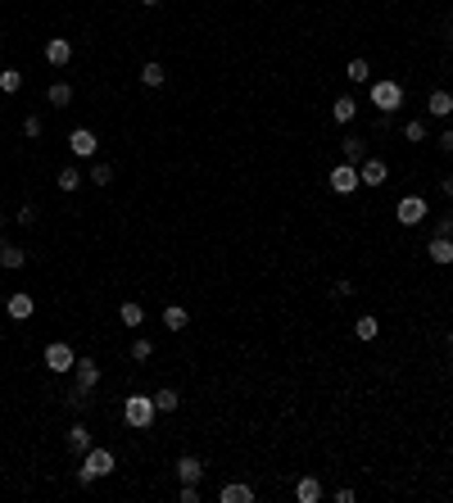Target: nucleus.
<instances>
[{"label":"nucleus","instance_id":"obj_22","mask_svg":"<svg viewBox=\"0 0 453 503\" xmlns=\"http://www.w3.org/2000/svg\"><path fill=\"white\" fill-rule=\"evenodd\" d=\"M23 263H28V254H23L19 245H5V250H0V268H5V272H14V268H23Z\"/></svg>","mask_w":453,"mask_h":503},{"label":"nucleus","instance_id":"obj_5","mask_svg":"<svg viewBox=\"0 0 453 503\" xmlns=\"http://www.w3.org/2000/svg\"><path fill=\"white\" fill-rule=\"evenodd\" d=\"M394 218H399L403 227H417V222L426 218V200L421 195H403L399 204H394Z\"/></svg>","mask_w":453,"mask_h":503},{"label":"nucleus","instance_id":"obj_29","mask_svg":"<svg viewBox=\"0 0 453 503\" xmlns=\"http://www.w3.org/2000/svg\"><path fill=\"white\" fill-rule=\"evenodd\" d=\"M140 87H163V64H145L140 68Z\"/></svg>","mask_w":453,"mask_h":503},{"label":"nucleus","instance_id":"obj_10","mask_svg":"<svg viewBox=\"0 0 453 503\" xmlns=\"http://www.w3.org/2000/svg\"><path fill=\"white\" fill-rule=\"evenodd\" d=\"M5 308H10V317H14V322H28V317L36 313V299L28 295V290H14V295L5 299Z\"/></svg>","mask_w":453,"mask_h":503},{"label":"nucleus","instance_id":"obj_18","mask_svg":"<svg viewBox=\"0 0 453 503\" xmlns=\"http://www.w3.org/2000/svg\"><path fill=\"white\" fill-rule=\"evenodd\" d=\"M68 449H73L77 458H82V453L91 449V431L82 427V422H77V427H68Z\"/></svg>","mask_w":453,"mask_h":503},{"label":"nucleus","instance_id":"obj_14","mask_svg":"<svg viewBox=\"0 0 453 503\" xmlns=\"http://www.w3.org/2000/svg\"><path fill=\"white\" fill-rule=\"evenodd\" d=\"M295 499L299 503H317L322 499V481H317V476H299V481H295Z\"/></svg>","mask_w":453,"mask_h":503},{"label":"nucleus","instance_id":"obj_3","mask_svg":"<svg viewBox=\"0 0 453 503\" xmlns=\"http://www.w3.org/2000/svg\"><path fill=\"white\" fill-rule=\"evenodd\" d=\"M372 109H381V114L403 109V87L394 82V77H381V82H372Z\"/></svg>","mask_w":453,"mask_h":503},{"label":"nucleus","instance_id":"obj_1","mask_svg":"<svg viewBox=\"0 0 453 503\" xmlns=\"http://www.w3.org/2000/svg\"><path fill=\"white\" fill-rule=\"evenodd\" d=\"M118 467V458H114V449H96L91 445L87 453H82V471H77V485L87 490L91 481H100V476H109V471Z\"/></svg>","mask_w":453,"mask_h":503},{"label":"nucleus","instance_id":"obj_38","mask_svg":"<svg viewBox=\"0 0 453 503\" xmlns=\"http://www.w3.org/2000/svg\"><path fill=\"white\" fill-rule=\"evenodd\" d=\"M140 5H159V0H140Z\"/></svg>","mask_w":453,"mask_h":503},{"label":"nucleus","instance_id":"obj_39","mask_svg":"<svg viewBox=\"0 0 453 503\" xmlns=\"http://www.w3.org/2000/svg\"><path fill=\"white\" fill-rule=\"evenodd\" d=\"M0 250H5V236H0Z\"/></svg>","mask_w":453,"mask_h":503},{"label":"nucleus","instance_id":"obj_32","mask_svg":"<svg viewBox=\"0 0 453 503\" xmlns=\"http://www.w3.org/2000/svg\"><path fill=\"white\" fill-rule=\"evenodd\" d=\"M150 354H154V345H150V340H131V358H136V363H145Z\"/></svg>","mask_w":453,"mask_h":503},{"label":"nucleus","instance_id":"obj_2","mask_svg":"<svg viewBox=\"0 0 453 503\" xmlns=\"http://www.w3.org/2000/svg\"><path fill=\"white\" fill-rule=\"evenodd\" d=\"M154 413H159V408H154V394H131L127 404H123V422H127L131 431H145L154 422Z\"/></svg>","mask_w":453,"mask_h":503},{"label":"nucleus","instance_id":"obj_12","mask_svg":"<svg viewBox=\"0 0 453 503\" xmlns=\"http://www.w3.org/2000/svg\"><path fill=\"white\" fill-rule=\"evenodd\" d=\"M200 476H204V462L195 458V453H182V458H177V481H182V485H195Z\"/></svg>","mask_w":453,"mask_h":503},{"label":"nucleus","instance_id":"obj_28","mask_svg":"<svg viewBox=\"0 0 453 503\" xmlns=\"http://www.w3.org/2000/svg\"><path fill=\"white\" fill-rule=\"evenodd\" d=\"M19 87H23V73H19V68H5V73H0V91H5V96H14Z\"/></svg>","mask_w":453,"mask_h":503},{"label":"nucleus","instance_id":"obj_20","mask_svg":"<svg viewBox=\"0 0 453 503\" xmlns=\"http://www.w3.org/2000/svg\"><path fill=\"white\" fill-rule=\"evenodd\" d=\"M218 499L222 503H254V490H249V485H222Z\"/></svg>","mask_w":453,"mask_h":503},{"label":"nucleus","instance_id":"obj_23","mask_svg":"<svg viewBox=\"0 0 453 503\" xmlns=\"http://www.w3.org/2000/svg\"><path fill=\"white\" fill-rule=\"evenodd\" d=\"M186 322H191V313H186V308H163V327L168 331H186Z\"/></svg>","mask_w":453,"mask_h":503},{"label":"nucleus","instance_id":"obj_26","mask_svg":"<svg viewBox=\"0 0 453 503\" xmlns=\"http://www.w3.org/2000/svg\"><path fill=\"white\" fill-rule=\"evenodd\" d=\"M345 77H349V82H372V64H367V59H349Z\"/></svg>","mask_w":453,"mask_h":503},{"label":"nucleus","instance_id":"obj_41","mask_svg":"<svg viewBox=\"0 0 453 503\" xmlns=\"http://www.w3.org/2000/svg\"><path fill=\"white\" fill-rule=\"evenodd\" d=\"M449 340H453V331H449Z\"/></svg>","mask_w":453,"mask_h":503},{"label":"nucleus","instance_id":"obj_27","mask_svg":"<svg viewBox=\"0 0 453 503\" xmlns=\"http://www.w3.org/2000/svg\"><path fill=\"white\" fill-rule=\"evenodd\" d=\"M118 317H123V327H140V322H145V308H140V304H131V299H127V304L118 308Z\"/></svg>","mask_w":453,"mask_h":503},{"label":"nucleus","instance_id":"obj_8","mask_svg":"<svg viewBox=\"0 0 453 503\" xmlns=\"http://www.w3.org/2000/svg\"><path fill=\"white\" fill-rule=\"evenodd\" d=\"M73 376H77V390H96V385H100V363L96 358H77L73 363Z\"/></svg>","mask_w":453,"mask_h":503},{"label":"nucleus","instance_id":"obj_9","mask_svg":"<svg viewBox=\"0 0 453 503\" xmlns=\"http://www.w3.org/2000/svg\"><path fill=\"white\" fill-rule=\"evenodd\" d=\"M386 177H390L386 159H363V164H358V182H363V186H386Z\"/></svg>","mask_w":453,"mask_h":503},{"label":"nucleus","instance_id":"obj_7","mask_svg":"<svg viewBox=\"0 0 453 503\" xmlns=\"http://www.w3.org/2000/svg\"><path fill=\"white\" fill-rule=\"evenodd\" d=\"M68 150H73L77 159H91V154L100 150L96 131H91V127H73V131H68Z\"/></svg>","mask_w":453,"mask_h":503},{"label":"nucleus","instance_id":"obj_6","mask_svg":"<svg viewBox=\"0 0 453 503\" xmlns=\"http://www.w3.org/2000/svg\"><path fill=\"white\" fill-rule=\"evenodd\" d=\"M73 363H77V354L68 350L64 340H54V345H45V367H50V372H73Z\"/></svg>","mask_w":453,"mask_h":503},{"label":"nucleus","instance_id":"obj_17","mask_svg":"<svg viewBox=\"0 0 453 503\" xmlns=\"http://www.w3.org/2000/svg\"><path fill=\"white\" fill-rule=\"evenodd\" d=\"M154 408H159V413H177V408H182V394H177L173 385H163V390H154Z\"/></svg>","mask_w":453,"mask_h":503},{"label":"nucleus","instance_id":"obj_31","mask_svg":"<svg viewBox=\"0 0 453 503\" xmlns=\"http://www.w3.org/2000/svg\"><path fill=\"white\" fill-rule=\"evenodd\" d=\"M109 182H114V168H109V164L91 168V186H109Z\"/></svg>","mask_w":453,"mask_h":503},{"label":"nucleus","instance_id":"obj_40","mask_svg":"<svg viewBox=\"0 0 453 503\" xmlns=\"http://www.w3.org/2000/svg\"><path fill=\"white\" fill-rule=\"evenodd\" d=\"M0 222H5V208H0Z\"/></svg>","mask_w":453,"mask_h":503},{"label":"nucleus","instance_id":"obj_35","mask_svg":"<svg viewBox=\"0 0 453 503\" xmlns=\"http://www.w3.org/2000/svg\"><path fill=\"white\" fill-rule=\"evenodd\" d=\"M435 236H449V241H453V218H440V227H435Z\"/></svg>","mask_w":453,"mask_h":503},{"label":"nucleus","instance_id":"obj_34","mask_svg":"<svg viewBox=\"0 0 453 503\" xmlns=\"http://www.w3.org/2000/svg\"><path fill=\"white\" fill-rule=\"evenodd\" d=\"M177 499H182V503H200V490H195V485H182V494H177Z\"/></svg>","mask_w":453,"mask_h":503},{"label":"nucleus","instance_id":"obj_30","mask_svg":"<svg viewBox=\"0 0 453 503\" xmlns=\"http://www.w3.org/2000/svg\"><path fill=\"white\" fill-rule=\"evenodd\" d=\"M403 141H426V122H421V118H408V127H403Z\"/></svg>","mask_w":453,"mask_h":503},{"label":"nucleus","instance_id":"obj_4","mask_svg":"<svg viewBox=\"0 0 453 503\" xmlns=\"http://www.w3.org/2000/svg\"><path fill=\"white\" fill-rule=\"evenodd\" d=\"M358 186H363V182H358V168L354 164H335L331 168V191H335V195H354Z\"/></svg>","mask_w":453,"mask_h":503},{"label":"nucleus","instance_id":"obj_33","mask_svg":"<svg viewBox=\"0 0 453 503\" xmlns=\"http://www.w3.org/2000/svg\"><path fill=\"white\" fill-rule=\"evenodd\" d=\"M23 136H32V141L41 136V118H36V114H28V118H23Z\"/></svg>","mask_w":453,"mask_h":503},{"label":"nucleus","instance_id":"obj_21","mask_svg":"<svg viewBox=\"0 0 453 503\" xmlns=\"http://www.w3.org/2000/svg\"><path fill=\"white\" fill-rule=\"evenodd\" d=\"M45 100H50L54 109H64V105H73V87H68V82H54V87L45 91Z\"/></svg>","mask_w":453,"mask_h":503},{"label":"nucleus","instance_id":"obj_15","mask_svg":"<svg viewBox=\"0 0 453 503\" xmlns=\"http://www.w3.org/2000/svg\"><path fill=\"white\" fill-rule=\"evenodd\" d=\"M340 154H345V164H363V159H367V141H363V136H345V141H340Z\"/></svg>","mask_w":453,"mask_h":503},{"label":"nucleus","instance_id":"obj_37","mask_svg":"<svg viewBox=\"0 0 453 503\" xmlns=\"http://www.w3.org/2000/svg\"><path fill=\"white\" fill-rule=\"evenodd\" d=\"M440 191H444V195L453 200V173H449V177H444V182H440Z\"/></svg>","mask_w":453,"mask_h":503},{"label":"nucleus","instance_id":"obj_25","mask_svg":"<svg viewBox=\"0 0 453 503\" xmlns=\"http://www.w3.org/2000/svg\"><path fill=\"white\" fill-rule=\"evenodd\" d=\"M54 186H59V191H68V195H73V191L82 186V173H77V168H59V177H54Z\"/></svg>","mask_w":453,"mask_h":503},{"label":"nucleus","instance_id":"obj_11","mask_svg":"<svg viewBox=\"0 0 453 503\" xmlns=\"http://www.w3.org/2000/svg\"><path fill=\"white\" fill-rule=\"evenodd\" d=\"M68 59H73V41H68V36H50V41H45V64L64 68Z\"/></svg>","mask_w":453,"mask_h":503},{"label":"nucleus","instance_id":"obj_16","mask_svg":"<svg viewBox=\"0 0 453 503\" xmlns=\"http://www.w3.org/2000/svg\"><path fill=\"white\" fill-rule=\"evenodd\" d=\"M426 114H431V118H449V114H453V96H449V91H431Z\"/></svg>","mask_w":453,"mask_h":503},{"label":"nucleus","instance_id":"obj_13","mask_svg":"<svg viewBox=\"0 0 453 503\" xmlns=\"http://www.w3.org/2000/svg\"><path fill=\"white\" fill-rule=\"evenodd\" d=\"M426 254H431V263H440V268H449V263H453V241H449V236H431V245H426Z\"/></svg>","mask_w":453,"mask_h":503},{"label":"nucleus","instance_id":"obj_24","mask_svg":"<svg viewBox=\"0 0 453 503\" xmlns=\"http://www.w3.org/2000/svg\"><path fill=\"white\" fill-rule=\"evenodd\" d=\"M354 336H358V340H377V336H381V322H377L372 313L358 317V322H354Z\"/></svg>","mask_w":453,"mask_h":503},{"label":"nucleus","instance_id":"obj_19","mask_svg":"<svg viewBox=\"0 0 453 503\" xmlns=\"http://www.w3.org/2000/svg\"><path fill=\"white\" fill-rule=\"evenodd\" d=\"M335 122H340V127H345V122H354V114H358V100L354 96H340V100H335Z\"/></svg>","mask_w":453,"mask_h":503},{"label":"nucleus","instance_id":"obj_36","mask_svg":"<svg viewBox=\"0 0 453 503\" xmlns=\"http://www.w3.org/2000/svg\"><path fill=\"white\" fill-rule=\"evenodd\" d=\"M440 145H444V150L453 154V127H449V131H444V136H440Z\"/></svg>","mask_w":453,"mask_h":503}]
</instances>
